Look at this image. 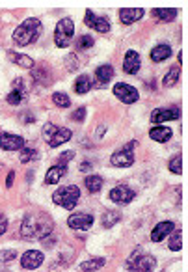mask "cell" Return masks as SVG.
Masks as SVG:
<instances>
[{"mask_svg": "<svg viewBox=\"0 0 188 272\" xmlns=\"http://www.w3.org/2000/svg\"><path fill=\"white\" fill-rule=\"evenodd\" d=\"M43 32V24L39 19H36V17H30V19H26V21H22L15 30H13V41L15 45H19V47H26V45H30L34 43L38 38H39V34Z\"/></svg>", "mask_w": 188, "mask_h": 272, "instance_id": "7a4b0ae2", "label": "cell"}, {"mask_svg": "<svg viewBox=\"0 0 188 272\" xmlns=\"http://www.w3.org/2000/svg\"><path fill=\"white\" fill-rule=\"evenodd\" d=\"M175 231V224L173 222H160V224H157L155 228H153V231H151V241L153 242H160L164 241L169 233H173Z\"/></svg>", "mask_w": 188, "mask_h": 272, "instance_id": "e0dca14e", "label": "cell"}, {"mask_svg": "<svg viewBox=\"0 0 188 272\" xmlns=\"http://www.w3.org/2000/svg\"><path fill=\"white\" fill-rule=\"evenodd\" d=\"M32 78H34V82L41 84V86H49V84L53 82V73H51V69L41 63V65H38V67H32Z\"/></svg>", "mask_w": 188, "mask_h": 272, "instance_id": "2e32d148", "label": "cell"}, {"mask_svg": "<svg viewBox=\"0 0 188 272\" xmlns=\"http://www.w3.org/2000/svg\"><path fill=\"white\" fill-rule=\"evenodd\" d=\"M114 78V67L110 63H101L97 69H95V86L97 88H103L106 84Z\"/></svg>", "mask_w": 188, "mask_h": 272, "instance_id": "5bb4252c", "label": "cell"}, {"mask_svg": "<svg viewBox=\"0 0 188 272\" xmlns=\"http://www.w3.org/2000/svg\"><path fill=\"white\" fill-rule=\"evenodd\" d=\"M127 267H131V271L134 272H153L155 267H157V259L149 253H144V255H138L136 252L134 255L127 261Z\"/></svg>", "mask_w": 188, "mask_h": 272, "instance_id": "5b68a950", "label": "cell"}, {"mask_svg": "<svg viewBox=\"0 0 188 272\" xmlns=\"http://www.w3.org/2000/svg\"><path fill=\"white\" fill-rule=\"evenodd\" d=\"M71 119H73V121H78V123L84 121V119H86V106H80L78 110H75L73 114H71Z\"/></svg>", "mask_w": 188, "mask_h": 272, "instance_id": "74e56055", "label": "cell"}, {"mask_svg": "<svg viewBox=\"0 0 188 272\" xmlns=\"http://www.w3.org/2000/svg\"><path fill=\"white\" fill-rule=\"evenodd\" d=\"M171 54H173L171 47L166 45V43H162V45H157V47L151 51V60H153V62H157V63L164 62V60H168Z\"/></svg>", "mask_w": 188, "mask_h": 272, "instance_id": "603a6c76", "label": "cell"}, {"mask_svg": "<svg viewBox=\"0 0 188 272\" xmlns=\"http://www.w3.org/2000/svg\"><path fill=\"white\" fill-rule=\"evenodd\" d=\"M26 99H28L26 84H24V80H22L21 77H19V78H15V82H13V86H11V92L8 94L6 101H8L10 105H13V106H19V105H22Z\"/></svg>", "mask_w": 188, "mask_h": 272, "instance_id": "52a82bcc", "label": "cell"}, {"mask_svg": "<svg viewBox=\"0 0 188 272\" xmlns=\"http://www.w3.org/2000/svg\"><path fill=\"white\" fill-rule=\"evenodd\" d=\"M181 246H183V233L181 231H175V235L171 237V241H169V250L171 252H179L181 250Z\"/></svg>", "mask_w": 188, "mask_h": 272, "instance_id": "e575fe53", "label": "cell"}, {"mask_svg": "<svg viewBox=\"0 0 188 272\" xmlns=\"http://www.w3.org/2000/svg\"><path fill=\"white\" fill-rule=\"evenodd\" d=\"M73 36H75L73 19H69V17L60 19L58 24H56V28H54V43H56V47H60V49L69 47L71 41H73Z\"/></svg>", "mask_w": 188, "mask_h": 272, "instance_id": "277c9868", "label": "cell"}, {"mask_svg": "<svg viewBox=\"0 0 188 272\" xmlns=\"http://www.w3.org/2000/svg\"><path fill=\"white\" fill-rule=\"evenodd\" d=\"M110 162H112V166L115 168H129L134 164V155H132V151H117L114 153L112 157H110Z\"/></svg>", "mask_w": 188, "mask_h": 272, "instance_id": "ac0fdd59", "label": "cell"}, {"mask_svg": "<svg viewBox=\"0 0 188 272\" xmlns=\"http://www.w3.org/2000/svg\"><path fill=\"white\" fill-rule=\"evenodd\" d=\"M13 179H15V174L11 172V174H8V177H6V187L8 189H11V185H13Z\"/></svg>", "mask_w": 188, "mask_h": 272, "instance_id": "ee69618b", "label": "cell"}, {"mask_svg": "<svg viewBox=\"0 0 188 272\" xmlns=\"http://www.w3.org/2000/svg\"><path fill=\"white\" fill-rule=\"evenodd\" d=\"M86 189L90 190L92 194L101 192V189H103V179H101V175H88L86 177Z\"/></svg>", "mask_w": 188, "mask_h": 272, "instance_id": "83f0119b", "label": "cell"}, {"mask_svg": "<svg viewBox=\"0 0 188 272\" xmlns=\"http://www.w3.org/2000/svg\"><path fill=\"white\" fill-rule=\"evenodd\" d=\"M0 272H8V271H0Z\"/></svg>", "mask_w": 188, "mask_h": 272, "instance_id": "bcb514c9", "label": "cell"}, {"mask_svg": "<svg viewBox=\"0 0 188 272\" xmlns=\"http://www.w3.org/2000/svg\"><path fill=\"white\" fill-rule=\"evenodd\" d=\"M171 136H173V131L169 127H164V125H155L149 131V138L155 140V142H160V144L168 142Z\"/></svg>", "mask_w": 188, "mask_h": 272, "instance_id": "7402d4cb", "label": "cell"}, {"mask_svg": "<svg viewBox=\"0 0 188 272\" xmlns=\"http://www.w3.org/2000/svg\"><path fill=\"white\" fill-rule=\"evenodd\" d=\"M6 230H8V220H6L4 214H0V237L6 233Z\"/></svg>", "mask_w": 188, "mask_h": 272, "instance_id": "60d3db41", "label": "cell"}, {"mask_svg": "<svg viewBox=\"0 0 188 272\" xmlns=\"http://www.w3.org/2000/svg\"><path fill=\"white\" fill-rule=\"evenodd\" d=\"M181 116V110L177 106H169V108H155L153 114H151V123H164V121H171V119H177Z\"/></svg>", "mask_w": 188, "mask_h": 272, "instance_id": "7c38bea8", "label": "cell"}, {"mask_svg": "<svg viewBox=\"0 0 188 272\" xmlns=\"http://www.w3.org/2000/svg\"><path fill=\"white\" fill-rule=\"evenodd\" d=\"M26 144V140L19 135H10V133H2L0 135V149L4 151H19Z\"/></svg>", "mask_w": 188, "mask_h": 272, "instance_id": "8fae6325", "label": "cell"}, {"mask_svg": "<svg viewBox=\"0 0 188 272\" xmlns=\"http://www.w3.org/2000/svg\"><path fill=\"white\" fill-rule=\"evenodd\" d=\"M103 133H105V127H99L97 129V136H103Z\"/></svg>", "mask_w": 188, "mask_h": 272, "instance_id": "f6af8a7d", "label": "cell"}, {"mask_svg": "<svg viewBox=\"0 0 188 272\" xmlns=\"http://www.w3.org/2000/svg\"><path fill=\"white\" fill-rule=\"evenodd\" d=\"M114 94H115V97H117L121 103H125V105H132V103H136V101L140 99V94H138V90H136L134 86L125 84V82L115 84Z\"/></svg>", "mask_w": 188, "mask_h": 272, "instance_id": "8992f818", "label": "cell"}, {"mask_svg": "<svg viewBox=\"0 0 188 272\" xmlns=\"http://www.w3.org/2000/svg\"><path fill=\"white\" fill-rule=\"evenodd\" d=\"M153 15L157 17L158 21L171 22V21H175V17H177V10H169V8H155V10H153Z\"/></svg>", "mask_w": 188, "mask_h": 272, "instance_id": "484cf974", "label": "cell"}, {"mask_svg": "<svg viewBox=\"0 0 188 272\" xmlns=\"http://www.w3.org/2000/svg\"><path fill=\"white\" fill-rule=\"evenodd\" d=\"M78 58L75 56V54H69V56H65V67H67V71H76L78 69Z\"/></svg>", "mask_w": 188, "mask_h": 272, "instance_id": "d590c367", "label": "cell"}, {"mask_svg": "<svg viewBox=\"0 0 188 272\" xmlns=\"http://www.w3.org/2000/svg\"><path fill=\"white\" fill-rule=\"evenodd\" d=\"M0 135H2V133H0Z\"/></svg>", "mask_w": 188, "mask_h": 272, "instance_id": "7dc6e473", "label": "cell"}, {"mask_svg": "<svg viewBox=\"0 0 188 272\" xmlns=\"http://www.w3.org/2000/svg\"><path fill=\"white\" fill-rule=\"evenodd\" d=\"M80 172H92V162H88V160H84L80 162V168H78Z\"/></svg>", "mask_w": 188, "mask_h": 272, "instance_id": "b9f144b4", "label": "cell"}, {"mask_svg": "<svg viewBox=\"0 0 188 272\" xmlns=\"http://www.w3.org/2000/svg\"><path fill=\"white\" fill-rule=\"evenodd\" d=\"M53 233V220L47 214H26L21 224V235L26 239H47Z\"/></svg>", "mask_w": 188, "mask_h": 272, "instance_id": "6da1fadb", "label": "cell"}, {"mask_svg": "<svg viewBox=\"0 0 188 272\" xmlns=\"http://www.w3.org/2000/svg\"><path fill=\"white\" fill-rule=\"evenodd\" d=\"M144 13L146 11L142 8H121L119 10V19H121L123 24H132V22L140 21L144 17Z\"/></svg>", "mask_w": 188, "mask_h": 272, "instance_id": "ffe728a7", "label": "cell"}, {"mask_svg": "<svg viewBox=\"0 0 188 272\" xmlns=\"http://www.w3.org/2000/svg\"><path fill=\"white\" fill-rule=\"evenodd\" d=\"M134 190L131 189L129 185H117L114 189L110 190V199L114 201V203H119V205H127V203H131L132 199H134Z\"/></svg>", "mask_w": 188, "mask_h": 272, "instance_id": "9c48e42d", "label": "cell"}, {"mask_svg": "<svg viewBox=\"0 0 188 272\" xmlns=\"http://www.w3.org/2000/svg\"><path fill=\"white\" fill-rule=\"evenodd\" d=\"M94 43H95V39L90 34H84V36H80V38L76 39V49H78V51H88V49L94 47Z\"/></svg>", "mask_w": 188, "mask_h": 272, "instance_id": "4dcf8cb0", "label": "cell"}, {"mask_svg": "<svg viewBox=\"0 0 188 272\" xmlns=\"http://www.w3.org/2000/svg\"><path fill=\"white\" fill-rule=\"evenodd\" d=\"M106 265L105 257H94V259H88L80 265V272H97L99 269H103Z\"/></svg>", "mask_w": 188, "mask_h": 272, "instance_id": "d4e9b609", "label": "cell"}, {"mask_svg": "<svg viewBox=\"0 0 188 272\" xmlns=\"http://www.w3.org/2000/svg\"><path fill=\"white\" fill-rule=\"evenodd\" d=\"M84 24L94 28L99 34H108L110 32V22L106 21L105 17H101V15H95L92 10H86V13H84Z\"/></svg>", "mask_w": 188, "mask_h": 272, "instance_id": "ba28073f", "label": "cell"}, {"mask_svg": "<svg viewBox=\"0 0 188 272\" xmlns=\"http://www.w3.org/2000/svg\"><path fill=\"white\" fill-rule=\"evenodd\" d=\"M78 198H80V189L76 185H65V187H60L53 194V201L56 205H62L63 209L71 211L76 207L78 203Z\"/></svg>", "mask_w": 188, "mask_h": 272, "instance_id": "3957f363", "label": "cell"}, {"mask_svg": "<svg viewBox=\"0 0 188 272\" xmlns=\"http://www.w3.org/2000/svg\"><path fill=\"white\" fill-rule=\"evenodd\" d=\"M53 101L56 106H60V108H69L71 106V99H69V95L63 94V92H56L53 95Z\"/></svg>", "mask_w": 188, "mask_h": 272, "instance_id": "f546056e", "label": "cell"}, {"mask_svg": "<svg viewBox=\"0 0 188 272\" xmlns=\"http://www.w3.org/2000/svg\"><path fill=\"white\" fill-rule=\"evenodd\" d=\"M17 257L15 250H0V263H11Z\"/></svg>", "mask_w": 188, "mask_h": 272, "instance_id": "8d00e7d4", "label": "cell"}, {"mask_svg": "<svg viewBox=\"0 0 188 272\" xmlns=\"http://www.w3.org/2000/svg\"><path fill=\"white\" fill-rule=\"evenodd\" d=\"M179 67H171L169 71L166 73V77L162 78V86L164 88H171V86H175L179 82Z\"/></svg>", "mask_w": 188, "mask_h": 272, "instance_id": "f1b7e54d", "label": "cell"}, {"mask_svg": "<svg viewBox=\"0 0 188 272\" xmlns=\"http://www.w3.org/2000/svg\"><path fill=\"white\" fill-rule=\"evenodd\" d=\"M71 136H73V133H71L69 129H65V127H58V129H56V133L51 136V140H49L47 144H49L51 147H58V146H62V144H65V142H69V140H71Z\"/></svg>", "mask_w": 188, "mask_h": 272, "instance_id": "44dd1931", "label": "cell"}, {"mask_svg": "<svg viewBox=\"0 0 188 272\" xmlns=\"http://www.w3.org/2000/svg\"><path fill=\"white\" fill-rule=\"evenodd\" d=\"M43 253L38 250H28L22 253L21 257V267L22 269H26V271H34V269H38V267H41L43 263Z\"/></svg>", "mask_w": 188, "mask_h": 272, "instance_id": "4fadbf2b", "label": "cell"}, {"mask_svg": "<svg viewBox=\"0 0 188 272\" xmlns=\"http://www.w3.org/2000/svg\"><path fill=\"white\" fill-rule=\"evenodd\" d=\"M75 158V151H63L60 158H58V162H62V164H67L69 160H73Z\"/></svg>", "mask_w": 188, "mask_h": 272, "instance_id": "ab89813d", "label": "cell"}, {"mask_svg": "<svg viewBox=\"0 0 188 272\" xmlns=\"http://www.w3.org/2000/svg\"><path fill=\"white\" fill-rule=\"evenodd\" d=\"M10 58L13 60V63H17L22 69H32L34 67V60L26 54H17V53H10Z\"/></svg>", "mask_w": 188, "mask_h": 272, "instance_id": "4316f807", "label": "cell"}, {"mask_svg": "<svg viewBox=\"0 0 188 272\" xmlns=\"http://www.w3.org/2000/svg\"><path fill=\"white\" fill-rule=\"evenodd\" d=\"M56 129H58V127L53 125V123H47V125L43 127V136H45V140H47V142H49V140H51V136L56 133Z\"/></svg>", "mask_w": 188, "mask_h": 272, "instance_id": "f35d334b", "label": "cell"}, {"mask_svg": "<svg viewBox=\"0 0 188 272\" xmlns=\"http://www.w3.org/2000/svg\"><path fill=\"white\" fill-rule=\"evenodd\" d=\"M65 172H67V164L56 162L54 166L49 168V172H47V175H45V185H56V183L65 175Z\"/></svg>", "mask_w": 188, "mask_h": 272, "instance_id": "d6986e66", "label": "cell"}, {"mask_svg": "<svg viewBox=\"0 0 188 272\" xmlns=\"http://www.w3.org/2000/svg\"><path fill=\"white\" fill-rule=\"evenodd\" d=\"M168 168H169V172L171 174H181L183 172V157L181 155H175V157L169 160V164H168Z\"/></svg>", "mask_w": 188, "mask_h": 272, "instance_id": "836d02e7", "label": "cell"}, {"mask_svg": "<svg viewBox=\"0 0 188 272\" xmlns=\"http://www.w3.org/2000/svg\"><path fill=\"white\" fill-rule=\"evenodd\" d=\"M140 65H142L140 54L136 53V51H127L125 58H123V71L127 75H136L140 71Z\"/></svg>", "mask_w": 188, "mask_h": 272, "instance_id": "9a60e30c", "label": "cell"}, {"mask_svg": "<svg viewBox=\"0 0 188 272\" xmlns=\"http://www.w3.org/2000/svg\"><path fill=\"white\" fill-rule=\"evenodd\" d=\"M21 119L24 121V123H34V121H36V117H34L32 114H22Z\"/></svg>", "mask_w": 188, "mask_h": 272, "instance_id": "7bdbcfd3", "label": "cell"}, {"mask_svg": "<svg viewBox=\"0 0 188 272\" xmlns=\"http://www.w3.org/2000/svg\"><path fill=\"white\" fill-rule=\"evenodd\" d=\"M38 157H39V155H38V151H36L34 147H22V153H21L22 164H26V162H30V160H36Z\"/></svg>", "mask_w": 188, "mask_h": 272, "instance_id": "d6a6232c", "label": "cell"}, {"mask_svg": "<svg viewBox=\"0 0 188 272\" xmlns=\"http://www.w3.org/2000/svg\"><path fill=\"white\" fill-rule=\"evenodd\" d=\"M92 88H94V80H92V77H88V75H80V77H76V80H75V92H76L78 95L88 94Z\"/></svg>", "mask_w": 188, "mask_h": 272, "instance_id": "cb8c5ba5", "label": "cell"}, {"mask_svg": "<svg viewBox=\"0 0 188 272\" xmlns=\"http://www.w3.org/2000/svg\"><path fill=\"white\" fill-rule=\"evenodd\" d=\"M119 220H121V214H119V213L108 211L105 216H103V226H105V228H112V226H115Z\"/></svg>", "mask_w": 188, "mask_h": 272, "instance_id": "1f68e13d", "label": "cell"}, {"mask_svg": "<svg viewBox=\"0 0 188 272\" xmlns=\"http://www.w3.org/2000/svg\"><path fill=\"white\" fill-rule=\"evenodd\" d=\"M67 226L71 230H80V231H88L92 226H94V216L88 214V213H75L67 218Z\"/></svg>", "mask_w": 188, "mask_h": 272, "instance_id": "30bf717a", "label": "cell"}]
</instances>
